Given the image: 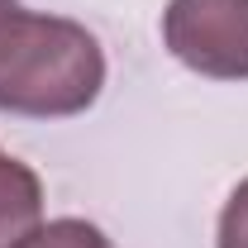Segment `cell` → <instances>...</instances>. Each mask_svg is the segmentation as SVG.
I'll return each mask as SVG.
<instances>
[{
    "mask_svg": "<svg viewBox=\"0 0 248 248\" xmlns=\"http://www.w3.org/2000/svg\"><path fill=\"white\" fill-rule=\"evenodd\" d=\"M105 86V53L95 33L62 15L24 5L0 15V110L24 120H72L91 110Z\"/></svg>",
    "mask_w": 248,
    "mask_h": 248,
    "instance_id": "1",
    "label": "cell"
},
{
    "mask_svg": "<svg viewBox=\"0 0 248 248\" xmlns=\"http://www.w3.org/2000/svg\"><path fill=\"white\" fill-rule=\"evenodd\" d=\"M162 43L210 81H248V0H167Z\"/></svg>",
    "mask_w": 248,
    "mask_h": 248,
    "instance_id": "2",
    "label": "cell"
},
{
    "mask_svg": "<svg viewBox=\"0 0 248 248\" xmlns=\"http://www.w3.org/2000/svg\"><path fill=\"white\" fill-rule=\"evenodd\" d=\"M38 219H43V182H38V172L0 148V248L19 244Z\"/></svg>",
    "mask_w": 248,
    "mask_h": 248,
    "instance_id": "3",
    "label": "cell"
},
{
    "mask_svg": "<svg viewBox=\"0 0 248 248\" xmlns=\"http://www.w3.org/2000/svg\"><path fill=\"white\" fill-rule=\"evenodd\" d=\"M10 248H110V239L95 229L91 219H38L29 234L19 239V244H10Z\"/></svg>",
    "mask_w": 248,
    "mask_h": 248,
    "instance_id": "4",
    "label": "cell"
},
{
    "mask_svg": "<svg viewBox=\"0 0 248 248\" xmlns=\"http://www.w3.org/2000/svg\"><path fill=\"white\" fill-rule=\"evenodd\" d=\"M215 248H248V177L229 191V201H224V210H219Z\"/></svg>",
    "mask_w": 248,
    "mask_h": 248,
    "instance_id": "5",
    "label": "cell"
},
{
    "mask_svg": "<svg viewBox=\"0 0 248 248\" xmlns=\"http://www.w3.org/2000/svg\"><path fill=\"white\" fill-rule=\"evenodd\" d=\"M15 5H19V0H0V15H5V10H15Z\"/></svg>",
    "mask_w": 248,
    "mask_h": 248,
    "instance_id": "6",
    "label": "cell"
}]
</instances>
